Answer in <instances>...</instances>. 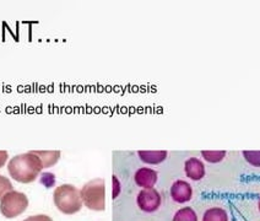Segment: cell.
I'll use <instances>...</instances> for the list:
<instances>
[{
    "instance_id": "cell-2",
    "label": "cell",
    "mask_w": 260,
    "mask_h": 221,
    "mask_svg": "<svg viewBox=\"0 0 260 221\" xmlns=\"http://www.w3.org/2000/svg\"><path fill=\"white\" fill-rule=\"evenodd\" d=\"M53 200L58 210L67 215L79 213L82 208L80 191L73 184L59 185L53 194Z\"/></svg>"
},
{
    "instance_id": "cell-12",
    "label": "cell",
    "mask_w": 260,
    "mask_h": 221,
    "mask_svg": "<svg viewBox=\"0 0 260 221\" xmlns=\"http://www.w3.org/2000/svg\"><path fill=\"white\" fill-rule=\"evenodd\" d=\"M172 221H198V216L194 209H191L190 206H185L177 211Z\"/></svg>"
},
{
    "instance_id": "cell-8",
    "label": "cell",
    "mask_w": 260,
    "mask_h": 221,
    "mask_svg": "<svg viewBox=\"0 0 260 221\" xmlns=\"http://www.w3.org/2000/svg\"><path fill=\"white\" fill-rule=\"evenodd\" d=\"M184 172L191 181H200L205 176V166L204 162L198 157H190L185 161Z\"/></svg>"
},
{
    "instance_id": "cell-5",
    "label": "cell",
    "mask_w": 260,
    "mask_h": 221,
    "mask_svg": "<svg viewBox=\"0 0 260 221\" xmlns=\"http://www.w3.org/2000/svg\"><path fill=\"white\" fill-rule=\"evenodd\" d=\"M161 196L156 190L150 188V190H143L139 192L137 203L138 206L145 213H153L161 205Z\"/></svg>"
},
{
    "instance_id": "cell-3",
    "label": "cell",
    "mask_w": 260,
    "mask_h": 221,
    "mask_svg": "<svg viewBox=\"0 0 260 221\" xmlns=\"http://www.w3.org/2000/svg\"><path fill=\"white\" fill-rule=\"evenodd\" d=\"M82 204L93 211H103L106 209L105 179L94 178L87 182L80 191Z\"/></svg>"
},
{
    "instance_id": "cell-14",
    "label": "cell",
    "mask_w": 260,
    "mask_h": 221,
    "mask_svg": "<svg viewBox=\"0 0 260 221\" xmlns=\"http://www.w3.org/2000/svg\"><path fill=\"white\" fill-rule=\"evenodd\" d=\"M243 157L250 166L260 167V151H243Z\"/></svg>"
},
{
    "instance_id": "cell-17",
    "label": "cell",
    "mask_w": 260,
    "mask_h": 221,
    "mask_svg": "<svg viewBox=\"0 0 260 221\" xmlns=\"http://www.w3.org/2000/svg\"><path fill=\"white\" fill-rule=\"evenodd\" d=\"M23 221H53L52 217H49L48 215H34V216H28L27 219Z\"/></svg>"
},
{
    "instance_id": "cell-1",
    "label": "cell",
    "mask_w": 260,
    "mask_h": 221,
    "mask_svg": "<svg viewBox=\"0 0 260 221\" xmlns=\"http://www.w3.org/2000/svg\"><path fill=\"white\" fill-rule=\"evenodd\" d=\"M42 170V160L34 151L14 156L8 165L9 175L20 183H32Z\"/></svg>"
},
{
    "instance_id": "cell-11",
    "label": "cell",
    "mask_w": 260,
    "mask_h": 221,
    "mask_svg": "<svg viewBox=\"0 0 260 221\" xmlns=\"http://www.w3.org/2000/svg\"><path fill=\"white\" fill-rule=\"evenodd\" d=\"M203 221H229V214L222 208H210L204 213Z\"/></svg>"
},
{
    "instance_id": "cell-19",
    "label": "cell",
    "mask_w": 260,
    "mask_h": 221,
    "mask_svg": "<svg viewBox=\"0 0 260 221\" xmlns=\"http://www.w3.org/2000/svg\"><path fill=\"white\" fill-rule=\"evenodd\" d=\"M258 208H259V211H260V199H259V203H258Z\"/></svg>"
},
{
    "instance_id": "cell-6",
    "label": "cell",
    "mask_w": 260,
    "mask_h": 221,
    "mask_svg": "<svg viewBox=\"0 0 260 221\" xmlns=\"http://www.w3.org/2000/svg\"><path fill=\"white\" fill-rule=\"evenodd\" d=\"M171 197L174 202L179 203V204L187 203L193 197V188L188 182L178 179L171 187Z\"/></svg>"
},
{
    "instance_id": "cell-16",
    "label": "cell",
    "mask_w": 260,
    "mask_h": 221,
    "mask_svg": "<svg viewBox=\"0 0 260 221\" xmlns=\"http://www.w3.org/2000/svg\"><path fill=\"white\" fill-rule=\"evenodd\" d=\"M112 181H113V193H112V198L116 199L120 193V182L116 176L112 177Z\"/></svg>"
},
{
    "instance_id": "cell-18",
    "label": "cell",
    "mask_w": 260,
    "mask_h": 221,
    "mask_svg": "<svg viewBox=\"0 0 260 221\" xmlns=\"http://www.w3.org/2000/svg\"><path fill=\"white\" fill-rule=\"evenodd\" d=\"M8 159H9L8 151H5V150H0V169L7 164Z\"/></svg>"
},
{
    "instance_id": "cell-9",
    "label": "cell",
    "mask_w": 260,
    "mask_h": 221,
    "mask_svg": "<svg viewBox=\"0 0 260 221\" xmlns=\"http://www.w3.org/2000/svg\"><path fill=\"white\" fill-rule=\"evenodd\" d=\"M140 160L147 165H159L167 159V151L165 150H159V151H145L140 150L138 151Z\"/></svg>"
},
{
    "instance_id": "cell-4",
    "label": "cell",
    "mask_w": 260,
    "mask_h": 221,
    "mask_svg": "<svg viewBox=\"0 0 260 221\" xmlns=\"http://www.w3.org/2000/svg\"><path fill=\"white\" fill-rule=\"evenodd\" d=\"M28 206V198L21 192L11 191L0 200V211L8 219L19 216Z\"/></svg>"
},
{
    "instance_id": "cell-15",
    "label": "cell",
    "mask_w": 260,
    "mask_h": 221,
    "mask_svg": "<svg viewBox=\"0 0 260 221\" xmlns=\"http://www.w3.org/2000/svg\"><path fill=\"white\" fill-rule=\"evenodd\" d=\"M11 191H13V184H11V182L9 181V178H7L5 176L0 175V200H2V198L5 194Z\"/></svg>"
},
{
    "instance_id": "cell-10",
    "label": "cell",
    "mask_w": 260,
    "mask_h": 221,
    "mask_svg": "<svg viewBox=\"0 0 260 221\" xmlns=\"http://www.w3.org/2000/svg\"><path fill=\"white\" fill-rule=\"evenodd\" d=\"M38 157L42 160L43 169H48V167L54 166L57 164L59 159H60V151L54 150V151H34Z\"/></svg>"
},
{
    "instance_id": "cell-7",
    "label": "cell",
    "mask_w": 260,
    "mask_h": 221,
    "mask_svg": "<svg viewBox=\"0 0 260 221\" xmlns=\"http://www.w3.org/2000/svg\"><path fill=\"white\" fill-rule=\"evenodd\" d=\"M134 181L139 187L150 190V188H153V185L157 182V172L149 167H141L135 172Z\"/></svg>"
},
{
    "instance_id": "cell-13",
    "label": "cell",
    "mask_w": 260,
    "mask_h": 221,
    "mask_svg": "<svg viewBox=\"0 0 260 221\" xmlns=\"http://www.w3.org/2000/svg\"><path fill=\"white\" fill-rule=\"evenodd\" d=\"M203 159L209 164H218L224 159L226 156V151H208V150H204L202 151Z\"/></svg>"
}]
</instances>
